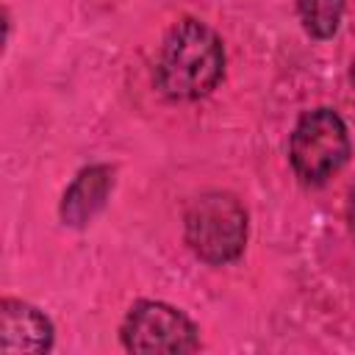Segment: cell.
I'll return each instance as SVG.
<instances>
[{
	"label": "cell",
	"mask_w": 355,
	"mask_h": 355,
	"mask_svg": "<svg viewBox=\"0 0 355 355\" xmlns=\"http://www.w3.org/2000/svg\"><path fill=\"white\" fill-rule=\"evenodd\" d=\"M225 42L197 17L178 19L155 58V89L172 103H194L208 97L225 78Z\"/></svg>",
	"instance_id": "obj_1"
},
{
	"label": "cell",
	"mask_w": 355,
	"mask_h": 355,
	"mask_svg": "<svg viewBox=\"0 0 355 355\" xmlns=\"http://www.w3.org/2000/svg\"><path fill=\"white\" fill-rule=\"evenodd\" d=\"M250 216L230 191H205L194 197L183 214L186 247L208 266H227L247 247Z\"/></svg>",
	"instance_id": "obj_2"
},
{
	"label": "cell",
	"mask_w": 355,
	"mask_h": 355,
	"mask_svg": "<svg viewBox=\"0 0 355 355\" xmlns=\"http://www.w3.org/2000/svg\"><path fill=\"white\" fill-rule=\"evenodd\" d=\"M352 153L349 130L341 114L330 105L311 108L300 114L288 136V161L300 183L322 186L327 183Z\"/></svg>",
	"instance_id": "obj_3"
},
{
	"label": "cell",
	"mask_w": 355,
	"mask_h": 355,
	"mask_svg": "<svg viewBox=\"0 0 355 355\" xmlns=\"http://www.w3.org/2000/svg\"><path fill=\"white\" fill-rule=\"evenodd\" d=\"M119 341L136 355H186L200 349V327L164 300H136L119 324Z\"/></svg>",
	"instance_id": "obj_4"
},
{
	"label": "cell",
	"mask_w": 355,
	"mask_h": 355,
	"mask_svg": "<svg viewBox=\"0 0 355 355\" xmlns=\"http://www.w3.org/2000/svg\"><path fill=\"white\" fill-rule=\"evenodd\" d=\"M53 341H55V327L42 308L17 297L0 300V352L3 355H17V352L42 355L53 349Z\"/></svg>",
	"instance_id": "obj_5"
},
{
	"label": "cell",
	"mask_w": 355,
	"mask_h": 355,
	"mask_svg": "<svg viewBox=\"0 0 355 355\" xmlns=\"http://www.w3.org/2000/svg\"><path fill=\"white\" fill-rule=\"evenodd\" d=\"M114 175L116 172L108 164L83 166L61 194V202H58L61 222L67 227H86L105 208L114 191Z\"/></svg>",
	"instance_id": "obj_6"
},
{
	"label": "cell",
	"mask_w": 355,
	"mask_h": 355,
	"mask_svg": "<svg viewBox=\"0 0 355 355\" xmlns=\"http://www.w3.org/2000/svg\"><path fill=\"white\" fill-rule=\"evenodd\" d=\"M344 6H347V0H297L302 31L316 42L333 39L341 28Z\"/></svg>",
	"instance_id": "obj_7"
},
{
	"label": "cell",
	"mask_w": 355,
	"mask_h": 355,
	"mask_svg": "<svg viewBox=\"0 0 355 355\" xmlns=\"http://www.w3.org/2000/svg\"><path fill=\"white\" fill-rule=\"evenodd\" d=\"M347 222H349V230L355 236V183L349 186V194H347Z\"/></svg>",
	"instance_id": "obj_8"
},
{
	"label": "cell",
	"mask_w": 355,
	"mask_h": 355,
	"mask_svg": "<svg viewBox=\"0 0 355 355\" xmlns=\"http://www.w3.org/2000/svg\"><path fill=\"white\" fill-rule=\"evenodd\" d=\"M8 39H11V11L3 6V50L8 47Z\"/></svg>",
	"instance_id": "obj_9"
},
{
	"label": "cell",
	"mask_w": 355,
	"mask_h": 355,
	"mask_svg": "<svg viewBox=\"0 0 355 355\" xmlns=\"http://www.w3.org/2000/svg\"><path fill=\"white\" fill-rule=\"evenodd\" d=\"M349 83H352V89H355V61H352V67H349Z\"/></svg>",
	"instance_id": "obj_10"
}]
</instances>
